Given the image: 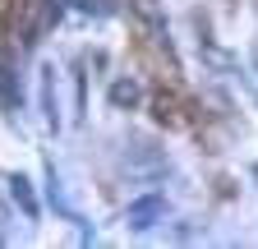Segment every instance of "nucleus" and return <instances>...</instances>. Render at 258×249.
Here are the masks:
<instances>
[{
	"label": "nucleus",
	"mask_w": 258,
	"mask_h": 249,
	"mask_svg": "<svg viewBox=\"0 0 258 249\" xmlns=\"http://www.w3.org/2000/svg\"><path fill=\"white\" fill-rule=\"evenodd\" d=\"M111 97H115V106H124V102L134 106V102H139V83H115V92H111Z\"/></svg>",
	"instance_id": "nucleus-3"
},
{
	"label": "nucleus",
	"mask_w": 258,
	"mask_h": 249,
	"mask_svg": "<svg viewBox=\"0 0 258 249\" xmlns=\"http://www.w3.org/2000/svg\"><path fill=\"white\" fill-rule=\"evenodd\" d=\"M161 212V199H139V203H129V226H152V217Z\"/></svg>",
	"instance_id": "nucleus-1"
},
{
	"label": "nucleus",
	"mask_w": 258,
	"mask_h": 249,
	"mask_svg": "<svg viewBox=\"0 0 258 249\" xmlns=\"http://www.w3.org/2000/svg\"><path fill=\"white\" fill-rule=\"evenodd\" d=\"M10 184H14V199L23 203V212H28V217H37V199H32V190H28V180H23V175H14Z\"/></svg>",
	"instance_id": "nucleus-2"
}]
</instances>
